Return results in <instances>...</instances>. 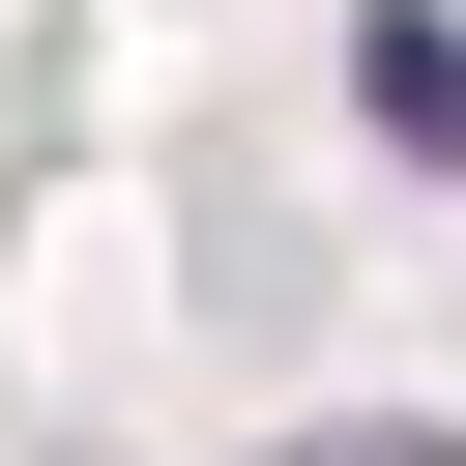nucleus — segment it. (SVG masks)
<instances>
[{"mask_svg":"<svg viewBox=\"0 0 466 466\" xmlns=\"http://www.w3.org/2000/svg\"><path fill=\"white\" fill-rule=\"evenodd\" d=\"M291 466H437V437H291Z\"/></svg>","mask_w":466,"mask_h":466,"instance_id":"obj_1","label":"nucleus"}]
</instances>
